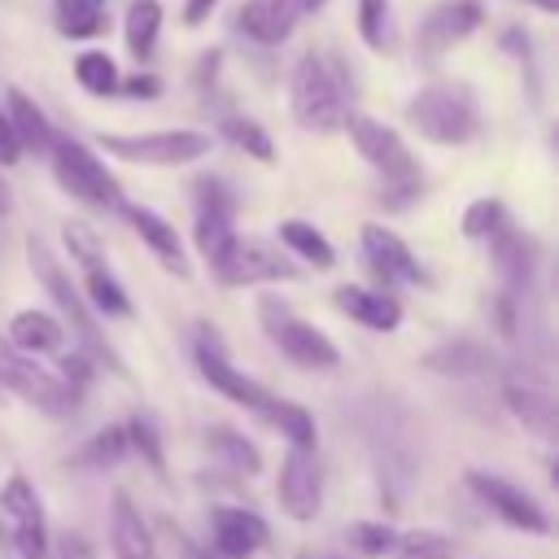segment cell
<instances>
[{"label": "cell", "instance_id": "cell-1", "mask_svg": "<svg viewBox=\"0 0 559 559\" xmlns=\"http://www.w3.org/2000/svg\"><path fill=\"white\" fill-rule=\"evenodd\" d=\"M26 262H31V271H35V280L44 284V293L57 301V310L66 314V323H70V332L79 336V345H83V354L92 358V362H100L105 371H114V376H127V367H122V358L114 354V345L105 341V332H100V323H96V314L87 310V301H83V293H79V284L70 280V271L61 266V258L39 240V236H26Z\"/></svg>", "mask_w": 559, "mask_h": 559}, {"label": "cell", "instance_id": "cell-2", "mask_svg": "<svg viewBox=\"0 0 559 559\" xmlns=\"http://www.w3.org/2000/svg\"><path fill=\"white\" fill-rule=\"evenodd\" d=\"M406 122L428 144H467L480 131V105L467 83H428L406 100Z\"/></svg>", "mask_w": 559, "mask_h": 559}, {"label": "cell", "instance_id": "cell-3", "mask_svg": "<svg viewBox=\"0 0 559 559\" xmlns=\"http://www.w3.org/2000/svg\"><path fill=\"white\" fill-rule=\"evenodd\" d=\"M288 105H293L297 127L336 131L345 122V79L336 61H328L323 52H306L288 79Z\"/></svg>", "mask_w": 559, "mask_h": 559}, {"label": "cell", "instance_id": "cell-4", "mask_svg": "<svg viewBox=\"0 0 559 559\" xmlns=\"http://www.w3.org/2000/svg\"><path fill=\"white\" fill-rule=\"evenodd\" d=\"M48 157H52V175H57L61 192H70L74 201H83L92 210H118L122 205V183L83 140L57 135Z\"/></svg>", "mask_w": 559, "mask_h": 559}, {"label": "cell", "instance_id": "cell-5", "mask_svg": "<svg viewBox=\"0 0 559 559\" xmlns=\"http://www.w3.org/2000/svg\"><path fill=\"white\" fill-rule=\"evenodd\" d=\"M100 148L109 157H122L131 166H153V170H175V166H192L210 153V135L179 127V131H135V135H100Z\"/></svg>", "mask_w": 559, "mask_h": 559}, {"label": "cell", "instance_id": "cell-6", "mask_svg": "<svg viewBox=\"0 0 559 559\" xmlns=\"http://www.w3.org/2000/svg\"><path fill=\"white\" fill-rule=\"evenodd\" d=\"M258 314H262V328H266L271 345H275L288 362H297V367H306V371H336V367H341V349L332 345V336H328L323 328L297 319L293 306H284L280 297H266V301L258 306Z\"/></svg>", "mask_w": 559, "mask_h": 559}, {"label": "cell", "instance_id": "cell-7", "mask_svg": "<svg viewBox=\"0 0 559 559\" xmlns=\"http://www.w3.org/2000/svg\"><path fill=\"white\" fill-rule=\"evenodd\" d=\"M192 354H197V367H201V380L210 384V389H218L223 397H231L236 406H245L249 415H258L262 424H266V415L275 411V393H266L258 380H249L240 367H231V358H227V345L218 341V332L214 328H201L197 332V345H192Z\"/></svg>", "mask_w": 559, "mask_h": 559}, {"label": "cell", "instance_id": "cell-8", "mask_svg": "<svg viewBox=\"0 0 559 559\" xmlns=\"http://www.w3.org/2000/svg\"><path fill=\"white\" fill-rule=\"evenodd\" d=\"M0 389H9V393H17L22 402H31L35 411H44V415H70L74 406H79V393L74 389H66L61 380H57V371H48V367H39L35 358H26V354H17L4 336H0Z\"/></svg>", "mask_w": 559, "mask_h": 559}, {"label": "cell", "instance_id": "cell-9", "mask_svg": "<svg viewBox=\"0 0 559 559\" xmlns=\"http://www.w3.org/2000/svg\"><path fill=\"white\" fill-rule=\"evenodd\" d=\"M341 127L349 131L358 157H362L371 170L384 175V183H424V179H419V162L411 157L406 140H402L393 127H384V122H376V118H367V114H345Z\"/></svg>", "mask_w": 559, "mask_h": 559}, {"label": "cell", "instance_id": "cell-10", "mask_svg": "<svg viewBox=\"0 0 559 559\" xmlns=\"http://www.w3.org/2000/svg\"><path fill=\"white\" fill-rule=\"evenodd\" d=\"M0 511H4V533L13 542V550L22 559H48V524H44V502L35 493V485L13 472L0 489Z\"/></svg>", "mask_w": 559, "mask_h": 559}, {"label": "cell", "instance_id": "cell-11", "mask_svg": "<svg viewBox=\"0 0 559 559\" xmlns=\"http://www.w3.org/2000/svg\"><path fill=\"white\" fill-rule=\"evenodd\" d=\"M467 489H472L502 524H511V528H520V533H533V537L550 533V515H546V507H542L528 489H520V485H511V480H502V476H489V472H480V467L467 472Z\"/></svg>", "mask_w": 559, "mask_h": 559}, {"label": "cell", "instance_id": "cell-12", "mask_svg": "<svg viewBox=\"0 0 559 559\" xmlns=\"http://www.w3.org/2000/svg\"><path fill=\"white\" fill-rule=\"evenodd\" d=\"M280 511L297 524H310L319 515V502H323V472H319V454L314 450H297L288 445L284 463H280Z\"/></svg>", "mask_w": 559, "mask_h": 559}, {"label": "cell", "instance_id": "cell-13", "mask_svg": "<svg viewBox=\"0 0 559 559\" xmlns=\"http://www.w3.org/2000/svg\"><path fill=\"white\" fill-rule=\"evenodd\" d=\"M480 22H485V4L480 0H437L419 22L415 44H419L424 57H441L454 44H463L472 31H480Z\"/></svg>", "mask_w": 559, "mask_h": 559}, {"label": "cell", "instance_id": "cell-14", "mask_svg": "<svg viewBox=\"0 0 559 559\" xmlns=\"http://www.w3.org/2000/svg\"><path fill=\"white\" fill-rule=\"evenodd\" d=\"M214 280L223 288H249V284H271V280H297V266L284 262L262 240H236V249L214 266Z\"/></svg>", "mask_w": 559, "mask_h": 559}, {"label": "cell", "instance_id": "cell-15", "mask_svg": "<svg viewBox=\"0 0 559 559\" xmlns=\"http://www.w3.org/2000/svg\"><path fill=\"white\" fill-rule=\"evenodd\" d=\"M210 533H214V555L218 559H249L258 550H266L271 528L258 511L249 507H214L210 511Z\"/></svg>", "mask_w": 559, "mask_h": 559}, {"label": "cell", "instance_id": "cell-16", "mask_svg": "<svg viewBox=\"0 0 559 559\" xmlns=\"http://www.w3.org/2000/svg\"><path fill=\"white\" fill-rule=\"evenodd\" d=\"M362 258L371 262L380 284H424V266L415 262V253L406 249V240L380 223L362 227Z\"/></svg>", "mask_w": 559, "mask_h": 559}, {"label": "cell", "instance_id": "cell-17", "mask_svg": "<svg viewBox=\"0 0 559 559\" xmlns=\"http://www.w3.org/2000/svg\"><path fill=\"white\" fill-rule=\"evenodd\" d=\"M502 402H507V411L515 415L520 428H528V432L542 437V441H555L559 411H555V393H550L542 380H533V376H511V380L502 384Z\"/></svg>", "mask_w": 559, "mask_h": 559}, {"label": "cell", "instance_id": "cell-18", "mask_svg": "<svg viewBox=\"0 0 559 559\" xmlns=\"http://www.w3.org/2000/svg\"><path fill=\"white\" fill-rule=\"evenodd\" d=\"M118 210H122V218L131 223V231L153 249V258H157L170 275H179V280H188V275H192V262H188V253H183L179 231H175L157 210H148V205H131V201H122Z\"/></svg>", "mask_w": 559, "mask_h": 559}, {"label": "cell", "instance_id": "cell-19", "mask_svg": "<svg viewBox=\"0 0 559 559\" xmlns=\"http://www.w3.org/2000/svg\"><path fill=\"white\" fill-rule=\"evenodd\" d=\"M489 249H493V266H498V275H502V293H511V297L528 293L533 271H537V245H533L524 231H515L511 223H502V227L489 236Z\"/></svg>", "mask_w": 559, "mask_h": 559}, {"label": "cell", "instance_id": "cell-20", "mask_svg": "<svg viewBox=\"0 0 559 559\" xmlns=\"http://www.w3.org/2000/svg\"><path fill=\"white\" fill-rule=\"evenodd\" d=\"M297 22H301V0H245L236 9V26L253 44H266V48L284 44Z\"/></svg>", "mask_w": 559, "mask_h": 559}, {"label": "cell", "instance_id": "cell-21", "mask_svg": "<svg viewBox=\"0 0 559 559\" xmlns=\"http://www.w3.org/2000/svg\"><path fill=\"white\" fill-rule=\"evenodd\" d=\"M332 306H336L341 314H349L354 323L371 328V332H397V323H402V306H397V297H389L384 288L341 284V288L332 293Z\"/></svg>", "mask_w": 559, "mask_h": 559}, {"label": "cell", "instance_id": "cell-22", "mask_svg": "<svg viewBox=\"0 0 559 559\" xmlns=\"http://www.w3.org/2000/svg\"><path fill=\"white\" fill-rule=\"evenodd\" d=\"M424 371L432 376H454V380H467V376H485L493 367V349L476 336H454V341H441L432 345L424 358H419Z\"/></svg>", "mask_w": 559, "mask_h": 559}, {"label": "cell", "instance_id": "cell-23", "mask_svg": "<svg viewBox=\"0 0 559 559\" xmlns=\"http://www.w3.org/2000/svg\"><path fill=\"white\" fill-rule=\"evenodd\" d=\"M109 537H114V559H157V542L131 502L127 489L114 493V515H109Z\"/></svg>", "mask_w": 559, "mask_h": 559}, {"label": "cell", "instance_id": "cell-24", "mask_svg": "<svg viewBox=\"0 0 559 559\" xmlns=\"http://www.w3.org/2000/svg\"><path fill=\"white\" fill-rule=\"evenodd\" d=\"M17 354L35 358V354H57L61 341H66V328L48 314V310H17L9 319V336H4Z\"/></svg>", "mask_w": 559, "mask_h": 559}, {"label": "cell", "instance_id": "cell-25", "mask_svg": "<svg viewBox=\"0 0 559 559\" xmlns=\"http://www.w3.org/2000/svg\"><path fill=\"white\" fill-rule=\"evenodd\" d=\"M4 114H9V122H13V131H17L22 153H26V148H31V153H48V148H52L57 131H52L48 114H44L22 87H9V92H4Z\"/></svg>", "mask_w": 559, "mask_h": 559}, {"label": "cell", "instance_id": "cell-26", "mask_svg": "<svg viewBox=\"0 0 559 559\" xmlns=\"http://www.w3.org/2000/svg\"><path fill=\"white\" fill-rule=\"evenodd\" d=\"M205 450H210L223 467H231V472H240V476H258V472H262V450H258L245 432H236V428H227V424H210V428H205Z\"/></svg>", "mask_w": 559, "mask_h": 559}, {"label": "cell", "instance_id": "cell-27", "mask_svg": "<svg viewBox=\"0 0 559 559\" xmlns=\"http://www.w3.org/2000/svg\"><path fill=\"white\" fill-rule=\"evenodd\" d=\"M236 214H227V210H197V223H192V245H197V253L210 262V266H218L231 249H236Z\"/></svg>", "mask_w": 559, "mask_h": 559}, {"label": "cell", "instance_id": "cell-28", "mask_svg": "<svg viewBox=\"0 0 559 559\" xmlns=\"http://www.w3.org/2000/svg\"><path fill=\"white\" fill-rule=\"evenodd\" d=\"M280 240H284L301 262H310L314 271H332V266H336V249H332L328 236H323L314 223H306V218H284V223H280Z\"/></svg>", "mask_w": 559, "mask_h": 559}, {"label": "cell", "instance_id": "cell-29", "mask_svg": "<svg viewBox=\"0 0 559 559\" xmlns=\"http://www.w3.org/2000/svg\"><path fill=\"white\" fill-rule=\"evenodd\" d=\"M157 35H162V4H157V0H131L127 22H122L127 52H131L135 61H148L153 48H157Z\"/></svg>", "mask_w": 559, "mask_h": 559}, {"label": "cell", "instance_id": "cell-30", "mask_svg": "<svg viewBox=\"0 0 559 559\" xmlns=\"http://www.w3.org/2000/svg\"><path fill=\"white\" fill-rule=\"evenodd\" d=\"M105 4L109 0H52V13H57V31L66 39H92L109 26L105 17Z\"/></svg>", "mask_w": 559, "mask_h": 559}, {"label": "cell", "instance_id": "cell-31", "mask_svg": "<svg viewBox=\"0 0 559 559\" xmlns=\"http://www.w3.org/2000/svg\"><path fill=\"white\" fill-rule=\"evenodd\" d=\"M79 293H87L83 301H87L92 314H105V319H127V314H131V297H127V288L109 275V266H105V271H83V288H79Z\"/></svg>", "mask_w": 559, "mask_h": 559}, {"label": "cell", "instance_id": "cell-32", "mask_svg": "<svg viewBox=\"0 0 559 559\" xmlns=\"http://www.w3.org/2000/svg\"><path fill=\"white\" fill-rule=\"evenodd\" d=\"M74 79H79V87L87 92V96H118V66H114V57L105 52V48H87V52H79L74 57Z\"/></svg>", "mask_w": 559, "mask_h": 559}, {"label": "cell", "instance_id": "cell-33", "mask_svg": "<svg viewBox=\"0 0 559 559\" xmlns=\"http://www.w3.org/2000/svg\"><path fill=\"white\" fill-rule=\"evenodd\" d=\"M127 450H131V445H127V428H122V424H109V428H100L96 437L83 441V450L74 454V463H79V467H92V472H105V467L122 463Z\"/></svg>", "mask_w": 559, "mask_h": 559}, {"label": "cell", "instance_id": "cell-34", "mask_svg": "<svg viewBox=\"0 0 559 559\" xmlns=\"http://www.w3.org/2000/svg\"><path fill=\"white\" fill-rule=\"evenodd\" d=\"M122 428H127V445H131L157 476H166V445H162V428H157V419H153L148 411H140V415H131Z\"/></svg>", "mask_w": 559, "mask_h": 559}, {"label": "cell", "instance_id": "cell-35", "mask_svg": "<svg viewBox=\"0 0 559 559\" xmlns=\"http://www.w3.org/2000/svg\"><path fill=\"white\" fill-rule=\"evenodd\" d=\"M223 135H227L245 157H253V162H262V166L275 162V144H271V135L262 131V122L231 114V118H223Z\"/></svg>", "mask_w": 559, "mask_h": 559}, {"label": "cell", "instance_id": "cell-36", "mask_svg": "<svg viewBox=\"0 0 559 559\" xmlns=\"http://www.w3.org/2000/svg\"><path fill=\"white\" fill-rule=\"evenodd\" d=\"M266 424L271 428H280V437H288V445H297V450H314V441H319V432H314V419H310V411L306 406H297V402H275V411L266 415Z\"/></svg>", "mask_w": 559, "mask_h": 559}, {"label": "cell", "instance_id": "cell-37", "mask_svg": "<svg viewBox=\"0 0 559 559\" xmlns=\"http://www.w3.org/2000/svg\"><path fill=\"white\" fill-rule=\"evenodd\" d=\"M345 542H349V550L362 555V559H384V555H393V546H397V528L384 524V520H358V524L345 528Z\"/></svg>", "mask_w": 559, "mask_h": 559}, {"label": "cell", "instance_id": "cell-38", "mask_svg": "<svg viewBox=\"0 0 559 559\" xmlns=\"http://www.w3.org/2000/svg\"><path fill=\"white\" fill-rule=\"evenodd\" d=\"M358 35L371 52H389L393 48V13L389 0H358Z\"/></svg>", "mask_w": 559, "mask_h": 559}, {"label": "cell", "instance_id": "cell-39", "mask_svg": "<svg viewBox=\"0 0 559 559\" xmlns=\"http://www.w3.org/2000/svg\"><path fill=\"white\" fill-rule=\"evenodd\" d=\"M393 559H454V542L437 528H415V533H397Z\"/></svg>", "mask_w": 559, "mask_h": 559}, {"label": "cell", "instance_id": "cell-40", "mask_svg": "<svg viewBox=\"0 0 559 559\" xmlns=\"http://www.w3.org/2000/svg\"><path fill=\"white\" fill-rule=\"evenodd\" d=\"M507 223V210H502V201L498 197H480V201H472L467 210H463V236L467 240H489L498 227Z\"/></svg>", "mask_w": 559, "mask_h": 559}, {"label": "cell", "instance_id": "cell-41", "mask_svg": "<svg viewBox=\"0 0 559 559\" xmlns=\"http://www.w3.org/2000/svg\"><path fill=\"white\" fill-rule=\"evenodd\" d=\"M61 240L70 249V262H79L83 271H105V249H100V240L87 223H66Z\"/></svg>", "mask_w": 559, "mask_h": 559}, {"label": "cell", "instance_id": "cell-42", "mask_svg": "<svg viewBox=\"0 0 559 559\" xmlns=\"http://www.w3.org/2000/svg\"><path fill=\"white\" fill-rule=\"evenodd\" d=\"M57 367H61V371H57V380H61L66 389H74V393H79L83 384H92V376H96V362H92L83 349H79V354H61V362H57Z\"/></svg>", "mask_w": 559, "mask_h": 559}, {"label": "cell", "instance_id": "cell-43", "mask_svg": "<svg viewBox=\"0 0 559 559\" xmlns=\"http://www.w3.org/2000/svg\"><path fill=\"white\" fill-rule=\"evenodd\" d=\"M118 96H127V100H157V96H162V79H157V74L118 79Z\"/></svg>", "mask_w": 559, "mask_h": 559}, {"label": "cell", "instance_id": "cell-44", "mask_svg": "<svg viewBox=\"0 0 559 559\" xmlns=\"http://www.w3.org/2000/svg\"><path fill=\"white\" fill-rule=\"evenodd\" d=\"M48 555H52V559H96V550L87 546L83 533H61L57 546H48Z\"/></svg>", "mask_w": 559, "mask_h": 559}, {"label": "cell", "instance_id": "cell-45", "mask_svg": "<svg viewBox=\"0 0 559 559\" xmlns=\"http://www.w3.org/2000/svg\"><path fill=\"white\" fill-rule=\"evenodd\" d=\"M22 162V144H17V131L9 122V114L0 109V166H17Z\"/></svg>", "mask_w": 559, "mask_h": 559}, {"label": "cell", "instance_id": "cell-46", "mask_svg": "<svg viewBox=\"0 0 559 559\" xmlns=\"http://www.w3.org/2000/svg\"><path fill=\"white\" fill-rule=\"evenodd\" d=\"M502 48L515 57V61H528L533 57V39L520 31V26H511V31H502Z\"/></svg>", "mask_w": 559, "mask_h": 559}, {"label": "cell", "instance_id": "cell-47", "mask_svg": "<svg viewBox=\"0 0 559 559\" xmlns=\"http://www.w3.org/2000/svg\"><path fill=\"white\" fill-rule=\"evenodd\" d=\"M214 9H218V0H183V13L179 17H183V26H201Z\"/></svg>", "mask_w": 559, "mask_h": 559}, {"label": "cell", "instance_id": "cell-48", "mask_svg": "<svg viewBox=\"0 0 559 559\" xmlns=\"http://www.w3.org/2000/svg\"><path fill=\"white\" fill-rule=\"evenodd\" d=\"M524 4H537L542 13H555V9H559V0H524Z\"/></svg>", "mask_w": 559, "mask_h": 559}, {"label": "cell", "instance_id": "cell-49", "mask_svg": "<svg viewBox=\"0 0 559 559\" xmlns=\"http://www.w3.org/2000/svg\"><path fill=\"white\" fill-rule=\"evenodd\" d=\"M328 0H301V13H310V9H323Z\"/></svg>", "mask_w": 559, "mask_h": 559}, {"label": "cell", "instance_id": "cell-50", "mask_svg": "<svg viewBox=\"0 0 559 559\" xmlns=\"http://www.w3.org/2000/svg\"><path fill=\"white\" fill-rule=\"evenodd\" d=\"M297 559H314V555H310V550H301V555H297Z\"/></svg>", "mask_w": 559, "mask_h": 559}, {"label": "cell", "instance_id": "cell-51", "mask_svg": "<svg viewBox=\"0 0 559 559\" xmlns=\"http://www.w3.org/2000/svg\"><path fill=\"white\" fill-rule=\"evenodd\" d=\"M0 537H4V524H0Z\"/></svg>", "mask_w": 559, "mask_h": 559}]
</instances>
